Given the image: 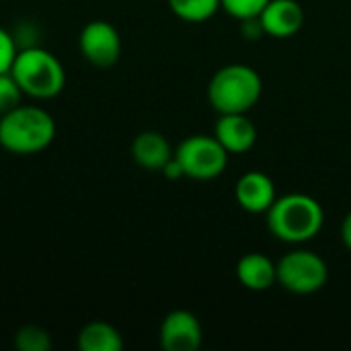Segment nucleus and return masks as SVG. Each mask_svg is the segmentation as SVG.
I'll list each match as a JSON object with an SVG mask.
<instances>
[{"mask_svg":"<svg viewBox=\"0 0 351 351\" xmlns=\"http://www.w3.org/2000/svg\"><path fill=\"white\" fill-rule=\"evenodd\" d=\"M269 232L288 245H302L319 237L325 226V210L313 195L288 193L276 197L265 212Z\"/></svg>","mask_w":351,"mask_h":351,"instance_id":"f257e3e1","label":"nucleus"},{"mask_svg":"<svg viewBox=\"0 0 351 351\" xmlns=\"http://www.w3.org/2000/svg\"><path fill=\"white\" fill-rule=\"evenodd\" d=\"M56 140L51 113L37 105H19L0 115V146L16 156L39 154Z\"/></svg>","mask_w":351,"mask_h":351,"instance_id":"f03ea898","label":"nucleus"},{"mask_svg":"<svg viewBox=\"0 0 351 351\" xmlns=\"http://www.w3.org/2000/svg\"><path fill=\"white\" fill-rule=\"evenodd\" d=\"M10 74L19 82L25 97L47 101L58 97L66 86V70L64 64L49 49L41 45L21 47Z\"/></svg>","mask_w":351,"mask_h":351,"instance_id":"7ed1b4c3","label":"nucleus"},{"mask_svg":"<svg viewBox=\"0 0 351 351\" xmlns=\"http://www.w3.org/2000/svg\"><path fill=\"white\" fill-rule=\"evenodd\" d=\"M263 80L247 64H228L214 72L208 84V101L218 115L249 113L261 99Z\"/></svg>","mask_w":351,"mask_h":351,"instance_id":"20e7f679","label":"nucleus"},{"mask_svg":"<svg viewBox=\"0 0 351 351\" xmlns=\"http://www.w3.org/2000/svg\"><path fill=\"white\" fill-rule=\"evenodd\" d=\"M228 152L212 136L193 134L181 140L175 148V158L179 160L183 175L193 181H212L226 171Z\"/></svg>","mask_w":351,"mask_h":351,"instance_id":"39448f33","label":"nucleus"},{"mask_svg":"<svg viewBox=\"0 0 351 351\" xmlns=\"http://www.w3.org/2000/svg\"><path fill=\"white\" fill-rule=\"evenodd\" d=\"M329 267L325 259L308 249H294L278 261V284L296 296H311L325 288Z\"/></svg>","mask_w":351,"mask_h":351,"instance_id":"423d86ee","label":"nucleus"},{"mask_svg":"<svg viewBox=\"0 0 351 351\" xmlns=\"http://www.w3.org/2000/svg\"><path fill=\"white\" fill-rule=\"evenodd\" d=\"M78 47L88 64L97 68H109L117 64L121 56V35L109 21L97 19L82 27L78 35Z\"/></svg>","mask_w":351,"mask_h":351,"instance_id":"0eeeda50","label":"nucleus"},{"mask_svg":"<svg viewBox=\"0 0 351 351\" xmlns=\"http://www.w3.org/2000/svg\"><path fill=\"white\" fill-rule=\"evenodd\" d=\"M158 341L165 351H197L204 343L202 323L189 311H171L160 323Z\"/></svg>","mask_w":351,"mask_h":351,"instance_id":"6e6552de","label":"nucleus"},{"mask_svg":"<svg viewBox=\"0 0 351 351\" xmlns=\"http://www.w3.org/2000/svg\"><path fill=\"white\" fill-rule=\"evenodd\" d=\"M276 197V183L263 171H249L237 181L234 199L249 214H265L274 206Z\"/></svg>","mask_w":351,"mask_h":351,"instance_id":"1a4fd4ad","label":"nucleus"},{"mask_svg":"<svg viewBox=\"0 0 351 351\" xmlns=\"http://www.w3.org/2000/svg\"><path fill=\"white\" fill-rule=\"evenodd\" d=\"M265 35L276 39L294 37L304 25V8L298 0H269L259 12Z\"/></svg>","mask_w":351,"mask_h":351,"instance_id":"9d476101","label":"nucleus"},{"mask_svg":"<svg viewBox=\"0 0 351 351\" xmlns=\"http://www.w3.org/2000/svg\"><path fill=\"white\" fill-rule=\"evenodd\" d=\"M214 138L228 154H245L257 142V128L247 113H224L214 125Z\"/></svg>","mask_w":351,"mask_h":351,"instance_id":"9b49d317","label":"nucleus"},{"mask_svg":"<svg viewBox=\"0 0 351 351\" xmlns=\"http://www.w3.org/2000/svg\"><path fill=\"white\" fill-rule=\"evenodd\" d=\"M237 280L251 292H265L278 284V263L263 253H247L237 263Z\"/></svg>","mask_w":351,"mask_h":351,"instance_id":"f8f14e48","label":"nucleus"},{"mask_svg":"<svg viewBox=\"0 0 351 351\" xmlns=\"http://www.w3.org/2000/svg\"><path fill=\"white\" fill-rule=\"evenodd\" d=\"M173 154L169 140L158 132H142L132 142V158L144 171H162Z\"/></svg>","mask_w":351,"mask_h":351,"instance_id":"ddd939ff","label":"nucleus"},{"mask_svg":"<svg viewBox=\"0 0 351 351\" xmlns=\"http://www.w3.org/2000/svg\"><path fill=\"white\" fill-rule=\"evenodd\" d=\"M76 346L80 351H121L123 337L111 323L93 321L80 329Z\"/></svg>","mask_w":351,"mask_h":351,"instance_id":"4468645a","label":"nucleus"},{"mask_svg":"<svg viewBox=\"0 0 351 351\" xmlns=\"http://www.w3.org/2000/svg\"><path fill=\"white\" fill-rule=\"evenodd\" d=\"M167 2L173 14L185 23H206L220 8V0H167Z\"/></svg>","mask_w":351,"mask_h":351,"instance_id":"2eb2a0df","label":"nucleus"},{"mask_svg":"<svg viewBox=\"0 0 351 351\" xmlns=\"http://www.w3.org/2000/svg\"><path fill=\"white\" fill-rule=\"evenodd\" d=\"M51 346V335L37 325H25L14 335V348L19 351H49Z\"/></svg>","mask_w":351,"mask_h":351,"instance_id":"dca6fc26","label":"nucleus"},{"mask_svg":"<svg viewBox=\"0 0 351 351\" xmlns=\"http://www.w3.org/2000/svg\"><path fill=\"white\" fill-rule=\"evenodd\" d=\"M23 97H25V93L21 90L14 76L10 72L0 74V115L19 107L23 103Z\"/></svg>","mask_w":351,"mask_h":351,"instance_id":"f3484780","label":"nucleus"},{"mask_svg":"<svg viewBox=\"0 0 351 351\" xmlns=\"http://www.w3.org/2000/svg\"><path fill=\"white\" fill-rule=\"evenodd\" d=\"M269 0H220V8H224L230 16L245 21L259 16V12L267 6Z\"/></svg>","mask_w":351,"mask_h":351,"instance_id":"a211bd4d","label":"nucleus"},{"mask_svg":"<svg viewBox=\"0 0 351 351\" xmlns=\"http://www.w3.org/2000/svg\"><path fill=\"white\" fill-rule=\"evenodd\" d=\"M16 53H19V45H16L12 33L0 27V74L10 72Z\"/></svg>","mask_w":351,"mask_h":351,"instance_id":"6ab92c4d","label":"nucleus"},{"mask_svg":"<svg viewBox=\"0 0 351 351\" xmlns=\"http://www.w3.org/2000/svg\"><path fill=\"white\" fill-rule=\"evenodd\" d=\"M241 33L247 41H257L265 35L263 31V25L259 21V16H253V19H245L241 21Z\"/></svg>","mask_w":351,"mask_h":351,"instance_id":"aec40b11","label":"nucleus"},{"mask_svg":"<svg viewBox=\"0 0 351 351\" xmlns=\"http://www.w3.org/2000/svg\"><path fill=\"white\" fill-rule=\"evenodd\" d=\"M167 179H171V181H177V179H183L185 175H183V169H181V165H179V160L175 158V154H173V158L165 165V169L160 171Z\"/></svg>","mask_w":351,"mask_h":351,"instance_id":"412c9836","label":"nucleus"},{"mask_svg":"<svg viewBox=\"0 0 351 351\" xmlns=\"http://www.w3.org/2000/svg\"><path fill=\"white\" fill-rule=\"evenodd\" d=\"M341 241H343L346 249L351 253V212L341 222Z\"/></svg>","mask_w":351,"mask_h":351,"instance_id":"4be33fe9","label":"nucleus"}]
</instances>
